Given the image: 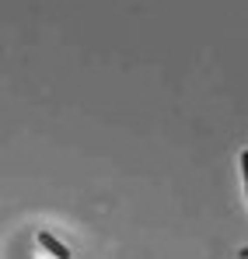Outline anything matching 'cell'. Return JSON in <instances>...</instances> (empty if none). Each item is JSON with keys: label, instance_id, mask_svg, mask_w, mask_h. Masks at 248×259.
I'll return each instance as SVG.
<instances>
[{"label": "cell", "instance_id": "obj_1", "mask_svg": "<svg viewBox=\"0 0 248 259\" xmlns=\"http://www.w3.org/2000/svg\"><path fill=\"white\" fill-rule=\"evenodd\" d=\"M39 245H42V249H45L53 259H70V249H67L63 242H56L49 231H39Z\"/></svg>", "mask_w": 248, "mask_h": 259}, {"label": "cell", "instance_id": "obj_2", "mask_svg": "<svg viewBox=\"0 0 248 259\" xmlns=\"http://www.w3.org/2000/svg\"><path fill=\"white\" fill-rule=\"evenodd\" d=\"M241 179H245V200H248V151H241Z\"/></svg>", "mask_w": 248, "mask_h": 259}]
</instances>
